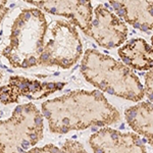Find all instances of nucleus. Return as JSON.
I'll return each instance as SVG.
<instances>
[{"mask_svg":"<svg viewBox=\"0 0 153 153\" xmlns=\"http://www.w3.org/2000/svg\"><path fill=\"white\" fill-rule=\"evenodd\" d=\"M42 110L53 133L65 134L74 130L117 123L120 114L99 91H75L42 104Z\"/></svg>","mask_w":153,"mask_h":153,"instance_id":"obj_1","label":"nucleus"},{"mask_svg":"<svg viewBox=\"0 0 153 153\" xmlns=\"http://www.w3.org/2000/svg\"><path fill=\"white\" fill-rule=\"evenodd\" d=\"M81 71L89 83L111 95L135 102L145 95L144 86L129 66L97 50L84 53Z\"/></svg>","mask_w":153,"mask_h":153,"instance_id":"obj_2","label":"nucleus"},{"mask_svg":"<svg viewBox=\"0 0 153 153\" xmlns=\"http://www.w3.org/2000/svg\"><path fill=\"white\" fill-rule=\"evenodd\" d=\"M82 54V43L75 27L58 21L52 29V38L47 43L40 57L41 65L71 68Z\"/></svg>","mask_w":153,"mask_h":153,"instance_id":"obj_3","label":"nucleus"},{"mask_svg":"<svg viewBox=\"0 0 153 153\" xmlns=\"http://www.w3.org/2000/svg\"><path fill=\"white\" fill-rule=\"evenodd\" d=\"M87 35L102 47L115 48L127 40L128 27L104 4H98L93 9L92 23Z\"/></svg>","mask_w":153,"mask_h":153,"instance_id":"obj_4","label":"nucleus"},{"mask_svg":"<svg viewBox=\"0 0 153 153\" xmlns=\"http://www.w3.org/2000/svg\"><path fill=\"white\" fill-rule=\"evenodd\" d=\"M94 153H146L142 139L135 133L103 128L94 133L89 140Z\"/></svg>","mask_w":153,"mask_h":153,"instance_id":"obj_5","label":"nucleus"},{"mask_svg":"<svg viewBox=\"0 0 153 153\" xmlns=\"http://www.w3.org/2000/svg\"><path fill=\"white\" fill-rule=\"evenodd\" d=\"M30 3L35 4L50 13L71 19L74 25L80 27L86 35L88 34L93 19V8L90 1H32Z\"/></svg>","mask_w":153,"mask_h":153,"instance_id":"obj_6","label":"nucleus"},{"mask_svg":"<svg viewBox=\"0 0 153 153\" xmlns=\"http://www.w3.org/2000/svg\"><path fill=\"white\" fill-rule=\"evenodd\" d=\"M120 19L142 31L153 29V1H109Z\"/></svg>","mask_w":153,"mask_h":153,"instance_id":"obj_7","label":"nucleus"},{"mask_svg":"<svg viewBox=\"0 0 153 153\" xmlns=\"http://www.w3.org/2000/svg\"><path fill=\"white\" fill-rule=\"evenodd\" d=\"M118 55L126 65L138 71L153 70V46L144 39L130 40L118 49Z\"/></svg>","mask_w":153,"mask_h":153,"instance_id":"obj_8","label":"nucleus"},{"mask_svg":"<svg viewBox=\"0 0 153 153\" xmlns=\"http://www.w3.org/2000/svg\"><path fill=\"white\" fill-rule=\"evenodd\" d=\"M128 124L138 135L146 138L147 142L153 147V104L141 102L131 106L125 111Z\"/></svg>","mask_w":153,"mask_h":153,"instance_id":"obj_9","label":"nucleus"},{"mask_svg":"<svg viewBox=\"0 0 153 153\" xmlns=\"http://www.w3.org/2000/svg\"><path fill=\"white\" fill-rule=\"evenodd\" d=\"M62 151H65V153H88L81 143L71 141V140H68L65 143L62 147Z\"/></svg>","mask_w":153,"mask_h":153,"instance_id":"obj_10","label":"nucleus"},{"mask_svg":"<svg viewBox=\"0 0 153 153\" xmlns=\"http://www.w3.org/2000/svg\"><path fill=\"white\" fill-rule=\"evenodd\" d=\"M145 80V94L148 97V99L153 104V70L149 71L144 76Z\"/></svg>","mask_w":153,"mask_h":153,"instance_id":"obj_11","label":"nucleus"},{"mask_svg":"<svg viewBox=\"0 0 153 153\" xmlns=\"http://www.w3.org/2000/svg\"><path fill=\"white\" fill-rule=\"evenodd\" d=\"M151 42H152V45H153V36L151 37Z\"/></svg>","mask_w":153,"mask_h":153,"instance_id":"obj_12","label":"nucleus"}]
</instances>
